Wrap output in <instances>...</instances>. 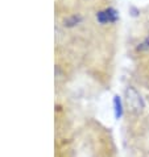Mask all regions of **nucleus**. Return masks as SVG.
Returning <instances> with one entry per match:
<instances>
[{
  "mask_svg": "<svg viewBox=\"0 0 149 157\" xmlns=\"http://www.w3.org/2000/svg\"><path fill=\"white\" fill-rule=\"evenodd\" d=\"M125 102L131 112H133V114H140L144 108V100L141 99L135 87H128L125 90Z\"/></svg>",
  "mask_w": 149,
  "mask_h": 157,
  "instance_id": "f257e3e1",
  "label": "nucleus"
},
{
  "mask_svg": "<svg viewBox=\"0 0 149 157\" xmlns=\"http://www.w3.org/2000/svg\"><path fill=\"white\" fill-rule=\"evenodd\" d=\"M78 3H83V4H89L91 7H102L103 4H106L107 0H77Z\"/></svg>",
  "mask_w": 149,
  "mask_h": 157,
  "instance_id": "20e7f679",
  "label": "nucleus"
},
{
  "mask_svg": "<svg viewBox=\"0 0 149 157\" xmlns=\"http://www.w3.org/2000/svg\"><path fill=\"white\" fill-rule=\"evenodd\" d=\"M96 20L99 24H111L117 20V12L113 8H106V10H100L96 12Z\"/></svg>",
  "mask_w": 149,
  "mask_h": 157,
  "instance_id": "f03ea898",
  "label": "nucleus"
},
{
  "mask_svg": "<svg viewBox=\"0 0 149 157\" xmlns=\"http://www.w3.org/2000/svg\"><path fill=\"white\" fill-rule=\"evenodd\" d=\"M113 107H115V116H116V119H119V117H121L123 115V106H121V100L120 98L115 97V99H113Z\"/></svg>",
  "mask_w": 149,
  "mask_h": 157,
  "instance_id": "7ed1b4c3",
  "label": "nucleus"
}]
</instances>
